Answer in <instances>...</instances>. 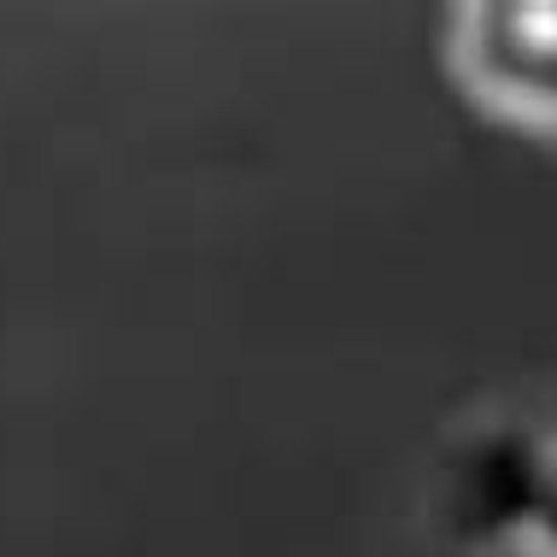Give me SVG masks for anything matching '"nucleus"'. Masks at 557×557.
Wrapping results in <instances>:
<instances>
[{
    "instance_id": "f03ea898",
    "label": "nucleus",
    "mask_w": 557,
    "mask_h": 557,
    "mask_svg": "<svg viewBox=\"0 0 557 557\" xmlns=\"http://www.w3.org/2000/svg\"><path fill=\"white\" fill-rule=\"evenodd\" d=\"M451 83L510 129L557 141V0H470L446 29Z\"/></svg>"
},
{
    "instance_id": "7ed1b4c3",
    "label": "nucleus",
    "mask_w": 557,
    "mask_h": 557,
    "mask_svg": "<svg viewBox=\"0 0 557 557\" xmlns=\"http://www.w3.org/2000/svg\"><path fill=\"white\" fill-rule=\"evenodd\" d=\"M522 557H557V446H552L546 481H540V499H534L529 534H522Z\"/></svg>"
},
{
    "instance_id": "f257e3e1",
    "label": "nucleus",
    "mask_w": 557,
    "mask_h": 557,
    "mask_svg": "<svg viewBox=\"0 0 557 557\" xmlns=\"http://www.w3.org/2000/svg\"><path fill=\"white\" fill-rule=\"evenodd\" d=\"M557 434H540L517 411H487L458 423L429 475V522L451 552L493 557L522 552L540 481Z\"/></svg>"
}]
</instances>
